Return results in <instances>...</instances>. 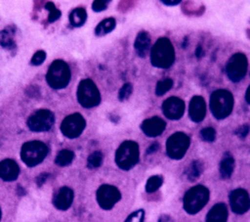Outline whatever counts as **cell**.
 <instances>
[{"label": "cell", "mask_w": 250, "mask_h": 222, "mask_svg": "<svg viewBox=\"0 0 250 222\" xmlns=\"http://www.w3.org/2000/svg\"><path fill=\"white\" fill-rule=\"evenodd\" d=\"M48 176H49L48 173H41L39 176H37V178H36L37 186H41L47 180Z\"/></svg>", "instance_id": "cell-37"}, {"label": "cell", "mask_w": 250, "mask_h": 222, "mask_svg": "<svg viewBox=\"0 0 250 222\" xmlns=\"http://www.w3.org/2000/svg\"><path fill=\"white\" fill-rule=\"evenodd\" d=\"M158 148H159L158 143H153V144H151V145L149 146V148L147 149L146 154H147V155H149V154H153V153H155V152L158 150Z\"/></svg>", "instance_id": "cell-38"}, {"label": "cell", "mask_w": 250, "mask_h": 222, "mask_svg": "<svg viewBox=\"0 0 250 222\" xmlns=\"http://www.w3.org/2000/svg\"><path fill=\"white\" fill-rule=\"evenodd\" d=\"M163 183V178L160 175H153L149 177L146 184V191L147 193H153L157 191Z\"/></svg>", "instance_id": "cell-27"}, {"label": "cell", "mask_w": 250, "mask_h": 222, "mask_svg": "<svg viewBox=\"0 0 250 222\" xmlns=\"http://www.w3.org/2000/svg\"><path fill=\"white\" fill-rule=\"evenodd\" d=\"M71 72L68 65L62 60L54 61L46 74V80L53 89L64 88L70 80Z\"/></svg>", "instance_id": "cell-3"}, {"label": "cell", "mask_w": 250, "mask_h": 222, "mask_svg": "<svg viewBox=\"0 0 250 222\" xmlns=\"http://www.w3.org/2000/svg\"><path fill=\"white\" fill-rule=\"evenodd\" d=\"M73 200V191L68 187H62L53 199V204L60 210H66L70 207Z\"/></svg>", "instance_id": "cell-17"}, {"label": "cell", "mask_w": 250, "mask_h": 222, "mask_svg": "<svg viewBox=\"0 0 250 222\" xmlns=\"http://www.w3.org/2000/svg\"><path fill=\"white\" fill-rule=\"evenodd\" d=\"M247 58L242 53H236L232 55L226 67L228 77L232 82L240 81L247 72Z\"/></svg>", "instance_id": "cell-9"}, {"label": "cell", "mask_w": 250, "mask_h": 222, "mask_svg": "<svg viewBox=\"0 0 250 222\" xmlns=\"http://www.w3.org/2000/svg\"><path fill=\"white\" fill-rule=\"evenodd\" d=\"M87 20V13L84 8H75L69 14V22L74 27L82 26Z\"/></svg>", "instance_id": "cell-22"}, {"label": "cell", "mask_w": 250, "mask_h": 222, "mask_svg": "<svg viewBox=\"0 0 250 222\" xmlns=\"http://www.w3.org/2000/svg\"><path fill=\"white\" fill-rule=\"evenodd\" d=\"M20 167L13 159H4L0 161V178L4 181H14L18 178Z\"/></svg>", "instance_id": "cell-18"}, {"label": "cell", "mask_w": 250, "mask_h": 222, "mask_svg": "<svg viewBox=\"0 0 250 222\" xmlns=\"http://www.w3.org/2000/svg\"><path fill=\"white\" fill-rule=\"evenodd\" d=\"M76 96L79 104L86 109L97 107L101 102L100 91L96 84L89 78L80 81Z\"/></svg>", "instance_id": "cell-7"}, {"label": "cell", "mask_w": 250, "mask_h": 222, "mask_svg": "<svg viewBox=\"0 0 250 222\" xmlns=\"http://www.w3.org/2000/svg\"><path fill=\"white\" fill-rule=\"evenodd\" d=\"M249 132V126L247 124H244L242 126H240L236 131L235 134L239 137V138H244Z\"/></svg>", "instance_id": "cell-36"}, {"label": "cell", "mask_w": 250, "mask_h": 222, "mask_svg": "<svg viewBox=\"0 0 250 222\" xmlns=\"http://www.w3.org/2000/svg\"><path fill=\"white\" fill-rule=\"evenodd\" d=\"M173 86V80L171 78H166L164 80H161L157 83L156 88H155V94L157 96H162L164 95L168 90L171 89Z\"/></svg>", "instance_id": "cell-29"}, {"label": "cell", "mask_w": 250, "mask_h": 222, "mask_svg": "<svg viewBox=\"0 0 250 222\" xmlns=\"http://www.w3.org/2000/svg\"><path fill=\"white\" fill-rule=\"evenodd\" d=\"M45 59H46V53H45V51L39 50V51H37V52L32 56L31 60H30V64H31L32 66H39V65H41V64L45 61Z\"/></svg>", "instance_id": "cell-34"}, {"label": "cell", "mask_w": 250, "mask_h": 222, "mask_svg": "<svg viewBox=\"0 0 250 222\" xmlns=\"http://www.w3.org/2000/svg\"><path fill=\"white\" fill-rule=\"evenodd\" d=\"M145 219V210L144 209H138L134 212H132L124 222H144Z\"/></svg>", "instance_id": "cell-32"}, {"label": "cell", "mask_w": 250, "mask_h": 222, "mask_svg": "<svg viewBox=\"0 0 250 222\" xmlns=\"http://www.w3.org/2000/svg\"><path fill=\"white\" fill-rule=\"evenodd\" d=\"M245 100H246V102L250 105V85H249V87H248L247 90H246V93H245Z\"/></svg>", "instance_id": "cell-40"}, {"label": "cell", "mask_w": 250, "mask_h": 222, "mask_svg": "<svg viewBox=\"0 0 250 222\" xmlns=\"http://www.w3.org/2000/svg\"><path fill=\"white\" fill-rule=\"evenodd\" d=\"M162 111L167 118L177 120L185 112V102L178 97H170L163 102Z\"/></svg>", "instance_id": "cell-14"}, {"label": "cell", "mask_w": 250, "mask_h": 222, "mask_svg": "<svg viewBox=\"0 0 250 222\" xmlns=\"http://www.w3.org/2000/svg\"><path fill=\"white\" fill-rule=\"evenodd\" d=\"M166 127V122L158 117L153 116L144 120L141 124V129L147 137H156L163 133Z\"/></svg>", "instance_id": "cell-15"}, {"label": "cell", "mask_w": 250, "mask_h": 222, "mask_svg": "<svg viewBox=\"0 0 250 222\" xmlns=\"http://www.w3.org/2000/svg\"><path fill=\"white\" fill-rule=\"evenodd\" d=\"M55 122V115L49 110H39L32 113L27 119V126L31 131H48Z\"/></svg>", "instance_id": "cell-10"}, {"label": "cell", "mask_w": 250, "mask_h": 222, "mask_svg": "<svg viewBox=\"0 0 250 222\" xmlns=\"http://www.w3.org/2000/svg\"><path fill=\"white\" fill-rule=\"evenodd\" d=\"M103 163V154L99 151L92 153L87 158V166L90 169H95L101 166Z\"/></svg>", "instance_id": "cell-28"}, {"label": "cell", "mask_w": 250, "mask_h": 222, "mask_svg": "<svg viewBox=\"0 0 250 222\" xmlns=\"http://www.w3.org/2000/svg\"><path fill=\"white\" fill-rule=\"evenodd\" d=\"M133 91V87L131 83H125L119 90V94H118V98L120 101H125L127 100Z\"/></svg>", "instance_id": "cell-33"}, {"label": "cell", "mask_w": 250, "mask_h": 222, "mask_svg": "<svg viewBox=\"0 0 250 222\" xmlns=\"http://www.w3.org/2000/svg\"><path fill=\"white\" fill-rule=\"evenodd\" d=\"M228 208L225 203L215 204L206 215V222H227Z\"/></svg>", "instance_id": "cell-19"}, {"label": "cell", "mask_w": 250, "mask_h": 222, "mask_svg": "<svg viewBox=\"0 0 250 222\" xmlns=\"http://www.w3.org/2000/svg\"><path fill=\"white\" fill-rule=\"evenodd\" d=\"M200 136L205 142H213L216 138V131L212 127H205L200 131Z\"/></svg>", "instance_id": "cell-31"}, {"label": "cell", "mask_w": 250, "mask_h": 222, "mask_svg": "<svg viewBox=\"0 0 250 222\" xmlns=\"http://www.w3.org/2000/svg\"><path fill=\"white\" fill-rule=\"evenodd\" d=\"M136 53L140 57H146L150 48V35L146 31H140L135 39L134 44Z\"/></svg>", "instance_id": "cell-20"}, {"label": "cell", "mask_w": 250, "mask_h": 222, "mask_svg": "<svg viewBox=\"0 0 250 222\" xmlns=\"http://www.w3.org/2000/svg\"><path fill=\"white\" fill-rule=\"evenodd\" d=\"M203 171V164L200 160H193L188 170H187V177L189 181H195L199 178Z\"/></svg>", "instance_id": "cell-25"}, {"label": "cell", "mask_w": 250, "mask_h": 222, "mask_svg": "<svg viewBox=\"0 0 250 222\" xmlns=\"http://www.w3.org/2000/svg\"><path fill=\"white\" fill-rule=\"evenodd\" d=\"M109 4L108 0H102V1H94L92 5V9L95 12H102L107 8Z\"/></svg>", "instance_id": "cell-35"}, {"label": "cell", "mask_w": 250, "mask_h": 222, "mask_svg": "<svg viewBox=\"0 0 250 222\" xmlns=\"http://www.w3.org/2000/svg\"><path fill=\"white\" fill-rule=\"evenodd\" d=\"M116 25V21L114 18H107L103 20L95 28V34L97 36H104L111 32Z\"/></svg>", "instance_id": "cell-24"}, {"label": "cell", "mask_w": 250, "mask_h": 222, "mask_svg": "<svg viewBox=\"0 0 250 222\" xmlns=\"http://www.w3.org/2000/svg\"><path fill=\"white\" fill-rule=\"evenodd\" d=\"M74 158L73 152L69 150H62L56 156L55 162L59 166H66L72 162Z\"/></svg>", "instance_id": "cell-26"}, {"label": "cell", "mask_w": 250, "mask_h": 222, "mask_svg": "<svg viewBox=\"0 0 250 222\" xmlns=\"http://www.w3.org/2000/svg\"><path fill=\"white\" fill-rule=\"evenodd\" d=\"M189 118L193 122H200L206 114V104L201 96H193L188 106Z\"/></svg>", "instance_id": "cell-16"}, {"label": "cell", "mask_w": 250, "mask_h": 222, "mask_svg": "<svg viewBox=\"0 0 250 222\" xmlns=\"http://www.w3.org/2000/svg\"><path fill=\"white\" fill-rule=\"evenodd\" d=\"M121 199L119 190L112 185H102L97 191V201L105 210L111 209Z\"/></svg>", "instance_id": "cell-12"}, {"label": "cell", "mask_w": 250, "mask_h": 222, "mask_svg": "<svg viewBox=\"0 0 250 222\" xmlns=\"http://www.w3.org/2000/svg\"><path fill=\"white\" fill-rule=\"evenodd\" d=\"M139 146L134 141H124L115 153V162L123 170L134 167L139 160Z\"/></svg>", "instance_id": "cell-5"}, {"label": "cell", "mask_w": 250, "mask_h": 222, "mask_svg": "<svg viewBox=\"0 0 250 222\" xmlns=\"http://www.w3.org/2000/svg\"><path fill=\"white\" fill-rule=\"evenodd\" d=\"M48 153L47 146L40 141H29L22 145L21 150V160L29 167L43 161Z\"/></svg>", "instance_id": "cell-6"}, {"label": "cell", "mask_w": 250, "mask_h": 222, "mask_svg": "<svg viewBox=\"0 0 250 222\" xmlns=\"http://www.w3.org/2000/svg\"><path fill=\"white\" fill-rule=\"evenodd\" d=\"M190 139L184 132L172 134L166 142L167 155L172 159H181L189 147Z\"/></svg>", "instance_id": "cell-8"}, {"label": "cell", "mask_w": 250, "mask_h": 222, "mask_svg": "<svg viewBox=\"0 0 250 222\" xmlns=\"http://www.w3.org/2000/svg\"><path fill=\"white\" fill-rule=\"evenodd\" d=\"M86 126V121L84 117L78 113H72L67 115L61 124V131L62 135L69 139L77 138L81 135Z\"/></svg>", "instance_id": "cell-11"}, {"label": "cell", "mask_w": 250, "mask_h": 222, "mask_svg": "<svg viewBox=\"0 0 250 222\" xmlns=\"http://www.w3.org/2000/svg\"><path fill=\"white\" fill-rule=\"evenodd\" d=\"M14 33L15 28L6 27L5 29L0 31V45L8 50H12L16 47V43L14 41Z\"/></svg>", "instance_id": "cell-23"}, {"label": "cell", "mask_w": 250, "mask_h": 222, "mask_svg": "<svg viewBox=\"0 0 250 222\" xmlns=\"http://www.w3.org/2000/svg\"><path fill=\"white\" fill-rule=\"evenodd\" d=\"M231 210L236 214H243L250 208V197L244 189H235L229 194Z\"/></svg>", "instance_id": "cell-13"}, {"label": "cell", "mask_w": 250, "mask_h": 222, "mask_svg": "<svg viewBox=\"0 0 250 222\" xmlns=\"http://www.w3.org/2000/svg\"><path fill=\"white\" fill-rule=\"evenodd\" d=\"M0 219H1V210H0Z\"/></svg>", "instance_id": "cell-41"}, {"label": "cell", "mask_w": 250, "mask_h": 222, "mask_svg": "<svg viewBox=\"0 0 250 222\" xmlns=\"http://www.w3.org/2000/svg\"><path fill=\"white\" fill-rule=\"evenodd\" d=\"M181 1H165V0H163L162 1V3H164V4H166V5H169V6H174V5H177V4H179Z\"/></svg>", "instance_id": "cell-39"}, {"label": "cell", "mask_w": 250, "mask_h": 222, "mask_svg": "<svg viewBox=\"0 0 250 222\" xmlns=\"http://www.w3.org/2000/svg\"><path fill=\"white\" fill-rule=\"evenodd\" d=\"M45 8L50 11V14H49V17H48L49 22H53L61 17V11L58 10L52 2H47L46 5H45Z\"/></svg>", "instance_id": "cell-30"}, {"label": "cell", "mask_w": 250, "mask_h": 222, "mask_svg": "<svg viewBox=\"0 0 250 222\" xmlns=\"http://www.w3.org/2000/svg\"><path fill=\"white\" fill-rule=\"evenodd\" d=\"M175 60V51L171 41L166 37L159 38L153 45L150 53V63L158 68H167Z\"/></svg>", "instance_id": "cell-1"}, {"label": "cell", "mask_w": 250, "mask_h": 222, "mask_svg": "<svg viewBox=\"0 0 250 222\" xmlns=\"http://www.w3.org/2000/svg\"><path fill=\"white\" fill-rule=\"evenodd\" d=\"M209 200V191L202 185L190 188L184 197V208L189 214H195L200 211Z\"/></svg>", "instance_id": "cell-4"}, {"label": "cell", "mask_w": 250, "mask_h": 222, "mask_svg": "<svg viewBox=\"0 0 250 222\" xmlns=\"http://www.w3.org/2000/svg\"><path fill=\"white\" fill-rule=\"evenodd\" d=\"M234 168V159L229 153H226L220 163V173L222 178L228 179L231 176Z\"/></svg>", "instance_id": "cell-21"}, {"label": "cell", "mask_w": 250, "mask_h": 222, "mask_svg": "<svg viewBox=\"0 0 250 222\" xmlns=\"http://www.w3.org/2000/svg\"><path fill=\"white\" fill-rule=\"evenodd\" d=\"M209 106L214 117L217 119H224L229 116L232 111L233 96L228 90H216L211 94Z\"/></svg>", "instance_id": "cell-2"}]
</instances>
